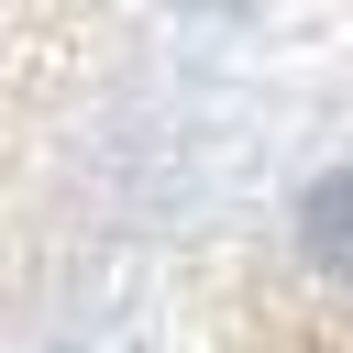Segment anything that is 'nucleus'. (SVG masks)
<instances>
[{
    "label": "nucleus",
    "mask_w": 353,
    "mask_h": 353,
    "mask_svg": "<svg viewBox=\"0 0 353 353\" xmlns=\"http://www.w3.org/2000/svg\"><path fill=\"white\" fill-rule=\"evenodd\" d=\"M254 353H353V165L298 188L254 276Z\"/></svg>",
    "instance_id": "nucleus-1"
}]
</instances>
